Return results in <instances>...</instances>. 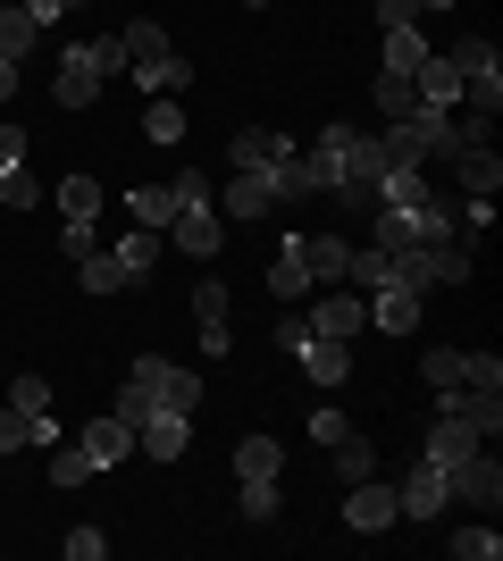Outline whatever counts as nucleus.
Segmentation results:
<instances>
[{
  "label": "nucleus",
  "instance_id": "23",
  "mask_svg": "<svg viewBox=\"0 0 503 561\" xmlns=\"http://www.w3.org/2000/svg\"><path fill=\"white\" fill-rule=\"evenodd\" d=\"M344 260H353V243H344V234H302V268H311V285H319V277L344 285Z\"/></svg>",
  "mask_w": 503,
  "mask_h": 561
},
{
  "label": "nucleus",
  "instance_id": "48",
  "mask_svg": "<svg viewBox=\"0 0 503 561\" xmlns=\"http://www.w3.org/2000/svg\"><path fill=\"white\" fill-rule=\"evenodd\" d=\"M18 445H25V411L9 402V411H0V453H18Z\"/></svg>",
  "mask_w": 503,
  "mask_h": 561
},
{
  "label": "nucleus",
  "instance_id": "33",
  "mask_svg": "<svg viewBox=\"0 0 503 561\" xmlns=\"http://www.w3.org/2000/svg\"><path fill=\"white\" fill-rule=\"evenodd\" d=\"M93 478V453L84 445H50V486H84Z\"/></svg>",
  "mask_w": 503,
  "mask_h": 561
},
{
  "label": "nucleus",
  "instance_id": "6",
  "mask_svg": "<svg viewBox=\"0 0 503 561\" xmlns=\"http://www.w3.org/2000/svg\"><path fill=\"white\" fill-rule=\"evenodd\" d=\"M294 369L311 377V386H344V377H353V344H335V335H302V344H294Z\"/></svg>",
  "mask_w": 503,
  "mask_h": 561
},
{
  "label": "nucleus",
  "instance_id": "11",
  "mask_svg": "<svg viewBox=\"0 0 503 561\" xmlns=\"http://www.w3.org/2000/svg\"><path fill=\"white\" fill-rule=\"evenodd\" d=\"M185 445H193V411H151L135 427V453H151V461H176Z\"/></svg>",
  "mask_w": 503,
  "mask_h": 561
},
{
  "label": "nucleus",
  "instance_id": "24",
  "mask_svg": "<svg viewBox=\"0 0 503 561\" xmlns=\"http://www.w3.org/2000/svg\"><path fill=\"white\" fill-rule=\"evenodd\" d=\"M160 243L168 234H151V227H135L118 243V268H126V285H151V268H160Z\"/></svg>",
  "mask_w": 503,
  "mask_h": 561
},
{
  "label": "nucleus",
  "instance_id": "34",
  "mask_svg": "<svg viewBox=\"0 0 503 561\" xmlns=\"http://www.w3.org/2000/svg\"><path fill=\"white\" fill-rule=\"evenodd\" d=\"M454 553H461V561H495V553H503L495 519H470V528H461V537H454Z\"/></svg>",
  "mask_w": 503,
  "mask_h": 561
},
{
  "label": "nucleus",
  "instance_id": "2",
  "mask_svg": "<svg viewBox=\"0 0 503 561\" xmlns=\"http://www.w3.org/2000/svg\"><path fill=\"white\" fill-rule=\"evenodd\" d=\"M445 494H454L470 519H495V503H503V469H495V453H470V461H454L445 469Z\"/></svg>",
  "mask_w": 503,
  "mask_h": 561
},
{
  "label": "nucleus",
  "instance_id": "10",
  "mask_svg": "<svg viewBox=\"0 0 503 561\" xmlns=\"http://www.w3.org/2000/svg\"><path fill=\"white\" fill-rule=\"evenodd\" d=\"M311 328H319V335H335V344H353V335L369 328V302H361L353 285H335V294H319V310H311Z\"/></svg>",
  "mask_w": 503,
  "mask_h": 561
},
{
  "label": "nucleus",
  "instance_id": "40",
  "mask_svg": "<svg viewBox=\"0 0 503 561\" xmlns=\"http://www.w3.org/2000/svg\"><path fill=\"white\" fill-rule=\"evenodd\" d=\"M110 411H118V420H126V427H144V420H151V411H160V402H151V394H144V386H135V377H126V386H118V402H110Z\"/></svg>",
  "mask_w": 503,
  "mask_h": 561
},
{
  "label": "nucleus",
  "instance_id": "17",
  "mask_svg": "<svg viewBox=\"0 0 503 561\" xmlns=\"http://www.w3.org/2000/svg\"><path fill=\"white\" fill-rule=\"evenodd\" d=\"M126 76H135V84H144L151 101H176V93H185V84H193V68H185V59H176V50H160V59H135V68H126Z\"/></svg>",
  "mask_w": 503,
  "mask_h": 561
},
{
  "label": "nucleus",
  "instance_id": "18",
  "mask_svg": "<svg viewBox=\"0 0 503 561\" xmlns=\"http://www.w3.org/2000/svg\"><path fill=\"white\" fill-rule=\"evenodd\" d=\"M193 319H202V352H227V285L218 277L193 285Z\"/></svg>",
  "mask_w": 503,
  "mask_h": 561
},
{
  "label": "nucleus",
  "instance_id": "37",
  "mask_svg": "<svg viewBox=\"0 0 503 561\" xmlns=\"http://www.w3.org/2000/svg\"><path fill=\"white\" fill-rule=\"evenodd\" d=\"M420 369H428L436 394H454V386H461V352H454V344H428V360H420Z\"/></svg>",
  "mask_w": 503,
  "mask_h": 561
},
{
  "label": "nucleus",
  "instance_id": "38",
  "mask_svg": "<svg viewBox=\"0 0 503 561\" xmlns=\"http://www.w3.org/2000/svg\"><path fill=\"white\" fill-rule=\"evenodd\" d=\"M144 135L151 142H185V110H176V101H151V110H144Z\"/></svg>",
  "mask_w": 503,
  "mask_h": 561
},
{
  "label": "nucleus",
  "instance_id": "46",
  "mask_svg": "<svg viewBox=\"0 0 503 561\" xmlns=\"http://www.w3.org/2000/svg\"><path fill=\"white\" fill-rule=\"evenodd\" d=\"M311 436H319V445H335V436H353V427H344V411H328V402H319V411H311Z\"/></svg>",
  "mask_w": 503,
  "mask_h": 561
},
{
  "label": "nucleus",
  "instance_id": "12",
  "mask_svg": "<svg viewBox=\"0 0 503 561\" xmlns=\"http://www.w3.org/2000/svg\"><path fill=\"white\" fill-rule=\"evenodd\" d=\"M101 84H110V76H101L93 59H84V43H76L68 59H59V84H50V93H59V110H93V101H101Z\"/></svg>",
  "mask_w": 503,
  "mask_h": 561
},
{
  "label": "nucleus",
  "instance_id": "44",
  "mask_svg": "<svg viewBox=\"0 0 503 561\" xmlns=\"http://www.w3.org/2000/svg\"><path fill=\"white\" fill-rule=\"evenodd\" d=\"M84 59H93L101 76H118L126 68V43H118V34H110V43H84Z\"/></svg>",
  "mask_w": 503,
  "mask_h": 561
},
{
  "label": "nucleus",
  "instance_id": "7",
  "mask_svg": "<svg viewBox=\"0 0 503 561\" xmlns=\"http://www.w3.org/2000/svg\"><path fill=\"white\" fill-rule=\"evenodd\" d=\"M277 202H286V193H277V176H268V168H236V176H227V218H243V227H252V218H268Z\"/></svg>",
  "mask_w": 503,
  "mask_h": 561
},
{
  "label": "nucleus",
  "instance_id": "13",
  "mask_svg": "<svg viewBox=\"0 0 503 561\" xmlns=\"http://www.w3.org/2000/svg\"><path fill=\"white\" fill-rule=\"evenodd\" d=\"M369 328L420 335V294H411V285H378V294H369Z\"/></svg>",
  "mask_w": 503,
  "mask_h": 561
},
{
  "label": "nucleus",
  "instance_id": "19",
  "mask_svg": "<svg viewBox=\"0 0 503 561\" xmlns=\"http://www.w3.org/2000/svg\"><path fill=\"white\" fill-rule=\"evenodd\" d=\"M268 294H277V302H302V294H311V268H302V234H286V252L268 260Z\"/></svg>",
  "mask_w": 503,
  "mask_h": 561
},
{
  "label": "nucleus",
  "instance_id": "32",
  "mask_svg": "<svg viewBox=\"0 0 503 561\" xmlns=\"http://www.w3.org/2000/svg\"><path fill=\"white\" fill-rule=\"evenodd\" d=\"M236 512L252 519V528H268V519H277V478H243V494H236Z\"/></svg>",
  "mask_w": 503,
  "mask_h": 561
},
{
  "label": "nucleus",
  "instance_id": "9",
  "mask_svg": "<svg viewBox=\"0 0 503 561\" xmlns=\"http://www.w3.org/2000/svg\"><path fill=\"white\" fill-rule=\"evenodd\" d=\"M168 243H176L185 260H218V210L210 202H185V210L168 218Z\"/></svg>",
  "mask_w": 503,
  "mask_h": 561
},
{
  "label": "nucleus",
  "instance_id": "22",
  "mask_svg": "<svg viewBox=\"0 0 503 561\" xmlns=\"http://www.w3.org/2000/svg\"><path fill=\"white\" fill-rule=\"evenodd\" d=\"M126 210H135V227L168 234V218L185 210V202H176V185H135V193H126Z\"/></svg>",
  "mask_w": 503,
  "mask_h": 561
},
{
  "label": "nucleus",
  "instance_id": "42",
  "mask_svg": "<svg viewBox=\"0 0 503 561\" xmlns=\"http://www.w3.org/2000/svg\"><path fill=\"white\" fill-rule=\"evenodd\" d=\"M0 202H9V210H34V202H43V185H34L25 168H9V176H0Z\"/></svg>",
  "mask_w": 503,
  "mask_h": 561
},
{
  "label": "nucleus",
  "instance_id": "26",
  "mask_svg": "<svg viewBox=\"0 0 503 561\" xmlns=\"http://www.w3.org/2000/svg\"><path fill=\"white\" fill-rule=\"evenodd\" d=\"M277 151H286V135H268V126H243V135L227 142V160H236V168H277Z\"/></svg>",
  "mask_w": 503,
  "mask_h": 561
},
{
  "label": "nucleus",
  "instance_id": "51",
  "mask_svg": "<svg viewBox=\"0 0 503 561\" xmlns=\"http://www.w3.org/2000/svg\"><path fill=\"white\" fill-rule=\"evenodd\" d=\"M59 9H84V0H59Z\"/></svg>",
  "mask_w": 503,
  "mask_h": 561
},
{
  "label": "nucleus",
  "instance_id": "21",
  "mask_svg": "<svg viewBox=\"0 0 503 561\" xmlns=\"http://www.w3.org/2000/svg\"><path fill=\"white\" fill-rule=\"evenodd\" d=\"M454 168H461V185L479 193V202H495V185H503V160L487 151V142H461V151H454Z\"/></svg>",
  "mask_w": 503,
  "mask_h": 561
},
{
  "label": "nucleus",
  "instance_id": "35",
  "mask_svg": "<svg viewBox=\"0 0 503 561\" xmlns=\"http://www.w3.org/2000/svg\"><path fill=\"white\" fill-rule=\"evenodd\" d=\"M461 386H479V394H503V360H495V352H461Z\"/></svg>",
  "mask_w": 503,
  "mask_h": 561
},
{
  "label": "nucleus",
  "instance_id": "3",
  "mask_svg": "<svg viewBox=\"0 0 503 561\" xmlns=\"http://www.w3.org/2000/svg\"><path fill=\"white\" fill-rule=\"evenodd\" d=\"M135 386H144L151 402H160V411H193V402H202V377L193 369H176V360H160V352H144V360H135Z\"/></svg>",
  "mask_w": 503,
  "mask_h": 561
},
{
  "label": "nucleus",
  "instance_id": "50",
  "mask_svg": "<svg viewBox=\"0 0 503 561\" xmlns=\"http://www.w3.org/2000/svg\"><path fill=\"white\" fill-rule=\"evenodd\" d=\"M18 101V59H0V110Z\"/></svg>",
  "mask_w": 503,
  "mask_h": 561
},
{
  "label": "nucleus",
  "instance_id": "45",
  "mask_svg": "<svg viewBox=\"0 0 503 561\" xmlns=\"http://www.w3.org/2000/svg\"><path fill=\"white\" fill-rule=\"evenodd\" d=\"M25 445H34V453H50V445H68V436H59V420L43 411V420H25Z\"/></svg>",
  "mask_w": 503,
  "mask_h": 561
},
{
  "label": "nucleus",
  "instance_id": "39",
  "mask_svg": "<svg viewBox=\"0 0 503 561\" xmlns=\"http://www.w3.org/2000/svg\"><path fill=\"white\" fill-rule=\"evenodd\" d=\"M9 402H18L25 420H43V411H50V386H43V377H34V369H25L18 386H9Z\"/></svg>",
  "mask_w": 503,
  "mask_h": 561
},
{
  "label": "nucleus",
  "instance_id": "14",
  "mask_svg": "<svg viewBox=\"0 0 503 561\" xmlns=\"http://www.w3.org/2000/svg\"><path fill=\"white\" fill-rule=\"evenodd\" d=\"M411 93L428 101V110H454V101H461V68L445 59V50H428V59L411 68Z\"/></svg>",
  "mask_w": 503,
  "mask_h": 561
},
{
  "label": "nucleus",
  "instance_id": "5",
  "mask_svg": "<svg viewBox=\"0 0 503 561\" xmlns=\"http://www.w3.org/2000/svg\"><path fill=\"white\" fill-rule=\"evenodd\" d=\"M395 503H403V519H436V512H454V494H445V469L420 453V461H411V478L395 486Z\"/></svg>",
  "mask_w": 503,
  "mask_h": 561
},
{
  "label": "nucleus",
  "instance_id": "30",
  "mask_svg": "<svg viewBox=\"0 0 503 561\" xmlns=\"http://www.w3.org/2000/svg\"><path fill=\"white\" fill-rule=\"evenodd\" d=\"M335 478H344V486H353V478H369V469H378V445H369V436H335Z\"/></svg>",
  "mask_w": 503,
  "mask_h": 561
},
{
  "label": "nucleus",
  "instance_id": "47",
  "mask_svg": "<svg viewBox=\"0 0 503 561\" xmlns=\"http://www.w3.org/2000/svg\"><path fill=\"white\" fill-rule=\"evenodd\" d=\"M176 202H210V176H202V168H176Z\"/></svg>",
  "mask_w": 503,
  "mask_h": 561
},
{
  "label": "nucleus",
  "instance_id": "36",
  "mask_svg": "<svg viewBox=\"0 0 503 561\" xmlns=\"http://www.w3.org/2000/svg\"><path fill=\"white\" fill-rule=\"evenodd\" d=\"M118 43H126V59H160V50H168V34H160L151 18H135V25H118Z\"/></svg>",
  "mask_w": 503,
  "mask_h": 561
},
{
  "label": "nucleus",
  "instance_id": "27",
  "mask_svg": "<svg viewBox=\"0 0 503 561\" xmlns=\"http://www.w3.org/2000/svg\"><path fill=\"white\" fill-rule=\"evenodd\" d=\"M34 43H43V25L25 18V0H9V9H0V59H25Z\"/></svg>",
  "mask_w": 503,
  "mask_h": 561
},
{
  "label": "nucleus",
  "instance_id": "25",
  "mask_svg": "<svg viewBox=\"0 0 503 561\" xmlns=\"http://www.w3.org/2000/svg\"><path fill=\"white\" fill-rule=\"evenodd\" d=\"M236 478H286V445H277V436H243L236 445Z\"/></svg>",
  "mask_w": 503,
  "mask_h": 561
},
{
  "label": "nucleus",
  "instance_id": "16",
  "mask_svg": "<svg viewBox=\"0 0 503 561\" xmlns=\"http://www.w3.org/2000/svg\"><path fill=\"white\" fill-rule=\"evenodd\" d=\"M268 176H277V193H286V202H311V193H328V176H319V160L311 151H277V168H268Z\"/></svg>",
  "mask_w": 503,
  "mask_h": 561
},
{
  "label": "nucleus",
  "instance_id": "31",
  "mask_svg": "<svg viewBox=\"0 0 503 561\" xmlns=\"http://www.w3.org/2000/svg\"><path fill=\"white\" fill-rule=\"evenodd\" d=\"M420 59H428V43H420V25H386V68H395V76H411Z\"/></svg>",
  "mask_w": 503,
  "mask_h": 561
},
{
  "label": "nucleus",
  "instance_id": "4",
  "mask_svg": "<svg viewBox=\"0 0 503 561\" xmlns=\"http://www.w3.org/2000/svg\"><path fill=\"white\" fill-rule=\"evenodd\" d=\"M344 519H353L361 537H378V528H395V519H403V503H395V486L369 469V478H353V486H344Z\"/></svg>",
  "mask_w": 503,
  "mask_h": 561
},
{
  "label": "nucleus",
  "instance_id": "1",
  "mask_svg": "<svg viewBox=\"0 0 503 561\" xmlns=\"http://www.w3.org/2000/svg\"><path fill=\"white\" fill-rule=\"evenodd\" d=\"M445 59L461 68V101H470L479 117H495L503 110V50L487 43V34H470V43H454Z\"/></svg>",
  "mask_w": 503,
  "mask_h": 561
},
{
  "label": "nucleus",
  "instance_id": "15",
  "mask_svg": "<svg viewBox=\"0 0 503 561\" xmlns=\"http://www.w3.org/2000/svg\"><path fill=\"white\" fill-rule=\"evenodd\" d=\"M76 445L93 453V469H110V461H126V453H135V427H126L118 411H101V420H84V436H76Z\"/></svg>",
  "mask_w": 503,
  "mask_h": 561
},
{
  "label": "nucleus",
  "instance_id": "49",
  "mask_svg": "<svg viewBox=\"0 0 503 561\" xmlns=\"http://www.w3.org/2000/svg\"><path fill=\"white\" fill-rule=\"evenodd\" d=\"M378 25H420V0H378Z\"/></svg>",
  "mask_w": 503,
  "mask_h": 561
},
{
  "label": "nucleus",
  "instance_id": "20",
  "mask_svg": "<svg viewBox=\"0 0 503 561\" xmlns=\"http://www.w3.org/2000/svg\"><path fill=\"white\" fill-rule=\"evenodd\" d=\"M50 202H59V218H68V227H93V218H101V202H110V193H101L93 176L76 168V176H68V185H59V193H50Z\"/></svg>",
  "mask_w": 503,
  "mask_h": 561
},
{
  "label": "nucleus",
  "instance_id": "29",
  "mask_svg": "<svg viewBox=\"0 0 503 561\" xmlns=\"http://www.w3.org/2000/svg\"><path fill=\"white\" fill-rule=\"evenodd\" d=\"M369 93H378V117H386V126L420 110V93H411V76H395V68H378V84H369Z\"/></svg>",
  "mask_w": 503,
  "mask_h": 561
},
{
  "label": "nucleus",
  "instance_id": "43",
  "mask_svg": "<svg viewBox=\"0 0 503 561\" xmlns=\"http://www.w3.org/2000/svg\"><path fill=\"white\" fill-rule=\"evenodd\" d=\"M9 168H25V126L18 117H0V176H9Z\"/></svg>",
  "mask_w": 503,
  "mask_h": 561
},
{
  "label": "nucleus",
  "instance_id": "28",
  "mask_svg": "<svg viewBox=\"0 0 503 561\" xmlns=\"http://www.w3.org/2000/svg\"><path fill=\"white\" fill-rule=\"evenodd\" d=\"M76 277H84V294H126L118 252H76Z\"/></svg>",
  "mask_w": 503,
  "mask_h": 561
},
{
  "label": "nucleus",
  "instance_id": "8",
  "mask_svg": "<svg viewBox=\"0 0 503 561\" xmlns=\"http://www.w3.org/2000/svg\"><path fill=\"white\" fill-rule=\"evenodd\" d=\"M479 445H487V436L461 420V411H436V420H428V445H420V453H428L436 469H454V461H470Z\"/></svg>",
  "mask_w": 503,
  "mask_h": 561
},
{
  "label": "nucleus",
  "instance_id": "41",
  "mask_svg": "<svg viewBox=\"0 0 503 561\" xmlns=\"http://www.w3.org/2000/svg\"><path fill=\"white\" fill-rule=\"evenodd\" d=\"M59 553H68V561H101V553H110V537H101V528H68Z\"/></svg>",
  "mask_w": 503,
  "mask_h": 561
}]
</instances>
